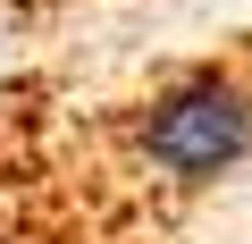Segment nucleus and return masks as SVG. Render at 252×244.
Segmentation results:
<instances>
[{
	"instance_id": "obj_1",
	"label": "nucleus",
	"mask_w": 252,
	"mask_h": 244,
	"mask_svg": "<svg viewBox=\"0 0 252 244\" xmlns=\"http://www.w3.org/2000/svg\"><path fill=\"white\" fill-rule=\"evenodd\" d=\"M252 185V26L118 76H0V244H193Z\"/></svg>"
}]
</instances>
